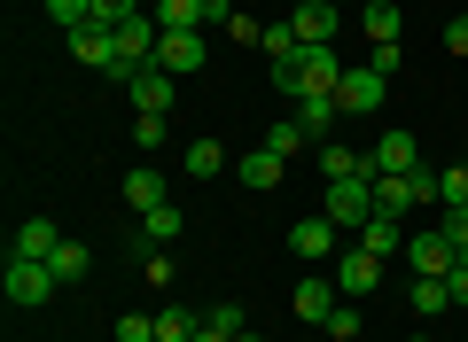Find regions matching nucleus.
<instances>
[{
    "mask_svg": "<svg viewBox=\"0 0 468 342\" xmlns=\"http://www.w3.org/2000/svg\"><path fill=\"white\" fill-rule=\"evenodd\" d=\"M421 202H437V171H375V211L414 218Z\"/></svg>",
    "mask_w": 468,
    "mask_h": 342,
    "instance_id": "f257e3e1",
    "label": "nucleus"
},
{
    "mask_svg": "<svg viewBox=\"0 0 468 342\" xmlns=\"http://www.w3.org/2000/svg\"><path fill=\"white\" fill-rule=\"evenodd\" d=\"M8 295L32 311V304H48V295H63V280H55L48 257H16V249H8Z\"/></svg>",
    "mask_w": 468,
    "mask_h": 342,
    "instance_id": "f03ea898",
    "label": "nucleus"
},
{
    "mask_svg": "<svg viewBox=\"0 0 468 342\" xmlns=\"http://www.w3.org/2000/svg\"><path fill=\"white\" fill-rule=\"evenodd\" d=\"M335 86H344L335 47H304L297 55V101H335Z\"/></svg>",
    "mask_w": 468,
    "mask_h": 342,
    "instance_id": "7ed1b4c3",
    "label": "nucleus"
},
{
    "mask_svg": "<svg viewBox=\"0 0 468 342\" xmlns=\"http://www.w3.org/2000/svg\"><path fill=\"white\" fill-rule=\"evenodd\" d=\"M328 218L344 233H359L375 218V180H328Z\"/></svg>",
    "mask_w": 468,
    "mask_h": 342,
    "instance_id": "20e7f679",
    "label": "nucleus"
},
{
    "mask_svg": "<svg viewBox=\"0 0 468 342\" xmlns=\"http://www.w3.org/2000/svg\"><path fill=\"white\" fill-rule=\"evenodd\" d=\"M289 249H297L304 264H328L335 249H344V226H335L328 211H320V218H297V226H289Z\"/></svg>",
    "mask_w": 468,
    "mask_h": 342,
    "instance_id": "39448f33",
    "label": "nucleus"
},
{
    "mask_svg": "<svg viewBox=\"0 0 468 342\" xmlns=\"http://www.w3.org/2000/svg\"><path fill=\"white\" fill-rule=\"evenodd\" d=\"M156 39H165V24H156L149 8H141V16H125V24H117V63H125V70L156 63Z\"/></svg>",
    "mask_w": 468,
    "mask_h": 342,
    "instance_id": "423d86ee",
    "label": "nucleus"
},
{
    "mask_svg": "<svg viewBox=\"0 0 468 342\" xmlns=\"http://www.w3.org/2000/svg\"><path fill=\"white\" fill-rule=\"evenodd\" d=\"M383 70H375V63H359V70H344V86H335V109H344V117H367V109H383Z\"/></svg>",
    "mask_w": 468,
    "mask_h": 342,
    "instance_id": "0eeeda50",
    "label": "nucleus"
},
{
    "mask_svg": "<svg viewBox=\"0 0 468 342\" xmlns=\"http://www.w3.org/2000/svg\"><path fill=\"white\" fill-rule=\"evenodd\" d=\"M335 288H344V295H375V288H383V257H367L359 242L335 249Z\"/></svg>",
    "mask_w": 468,
    "mask_h": 342,
    "instance_id": "6e6552de",
    "label": "nucleus"
},
{
    "mask_svg": "<svg viewBox=\"0 0 468 342\" xmlns=\"http://www.w3.org/2000/svg\"><path fill=\"white\" fill-rule=\"evenodd\" d=\"M335 295H344V288H335L328 273H304L297 288H289V304H297V319H304V326H328V311H335Z\"/></svg>",
    "mask_w": 468,
    "mask_h": 342,
    "instance_id": "1a4fd4ad",
    "label": "nucleus"
},
{
    "mask_svg": "<svg viewBox=\"0 0 468 342\" xmlns=\"http://www.w3.org/2000/svg\"><path fill=\"white\" fill-rule=\"evenodd\" d=\"M335 24H344V8H320V0L289 8V32H297V47H335Z\"/></svg>",
    "mask_w": 468,
    "mask_h": 342,
    "instance_id": "9d476101",
    "label": "nucleus"
},
{
    "mask_svg": "<svg viewBox=\"0 0 468 342\" xmlns=\"http://www.w3.org/2000/svg\"><path fill=\"white\" fill-rule=\"evenodd\" d=\"M406 264H414V273H437V280H445L452 264H461V249H452V233H406Z\"/></svg>",
    "mask_w": 468,
    "mask_h": 342,
    "instance_id": "9b49d317",
    "label": "nucleus"
},
{
    "mask_svg": "<svg viewBox=\"0 0 468 342\" xmlns=\"http://www.w3.org/2000/svg\"><path fill=\"white\" fill-rule=\"evenodd\" d=\"M125 94H133V109H156V117H165V109H172V94H180V78H172L165 63H141Z\"/></svg>",
    "mask_w": 468,
    "mask_h": 342,
    "instance_id": "f8f14e48",
    "label": "nucleus"
},
{
    "mask_svg": "<svg viewBox=\"0 0 468 342\" xmlns=\"http://www.w3.org/2000/svg\"><path fill=\"white\" fill-rule=\"evenodd\" d=\"M359 32H367V47H399V39H406L399 0H359Z\"/></svg>",
    "mask_w": 468,
    "mask_h": 342,
    "instance_id": "ddd939ff",
    "label": "nucleus"
},
{
    "mask_svg": "<svg viewBox=\"0 0 468 342\" xmlns=\"http://www.w3.org/2000/svg\"><path fill=\"white\" fill-rule=\"evenodd\" d=\"M156 63H165L172 78H187V70H203V32H165V39H156Z\"/></svg>",
    "mask_w": 468,
    "mask_h": 342,
    "instance_id": "4468645a",
    "label": "nucleus"
},
{
    "mask_svg": "<svg viewBox=\"0 0 468 342\" xmlns=\"http://www.w3.org/2000/svg\"><path fill=\"white\" fill-rule=\"evenodd\" d=\"M367 163H375V171H421V140H414V132H383Z\"/></svg>",
    "mask_w": 468,
    "mask_h": 342,
    "instance_id": "2eb2a0df",
    "label": "nucleus"
},
{
    "mask_svg": "<svg viewBox=\"0 0 468 342\" xmlns=\"http://www.w3.org/2000/svg\"><path fill=\"white\" fill-rule=\"evenodd\" d=\"M320 180H375V163L344 140H320Z\"/></svg>",
    "mask_w": 468,
    "mask_h": 342,
    "instance_id": "dca6fc26",
    "label": "nucleus"
},
{
    "mask_svg": "<svg viewBox=\"0 0 468 342\" xmlns=\"http://www.w3.org/2000/svg\"><path fill=\"white\" fill-rule=\"evenodd\" d=\"M234 180L258 187V195H273V187H282V156H273V148H250V156H234Z\"/></svg>",
    "mask_w": 468,
    "mask_h": 342,
    "instance_id": "f3484780",
    "label": "nucleus"
},
{
    "mask_svg": "<svg viewBox=\"0 0 468 342\" xmlns=\"http://www.w3.org/2000/svg\"><path fill=\"white\" fill-rule=\"evenodd\" d=\"M180 171H187V180H218V171H234V163H227L218 140H187L180 148Z\"/></svg>",
    "mask_w": 468,
    "mask_h": 342,
    "instance_id": "a211bd4d",
    "label": "nucleus"
},
{
    "mask_svg": "<svg viewBox=\"0 0 468 342\" xmlns=\"http://www.w3.org/2000/svg\"><path fill=\"white\" fill-rule=\"evenodd\" d=\"M406 218H383V211H375L367 218V226H359V233H351V242H359V249H367V257H390V249H406Z\"/></svg>",
    "mask_w": 468,
    "mask_h": 342,
    "instance_id": "6ab92c4d",
    "label": "nucleus"
},
{
    "mask_svg": "<svg viewBox=\"0 0 468 342\" xmlns=\"http://www.w3.org/2000/svg\"><path fill=\"white\" fill-rule=\"evenodd\" d=\"M165 242H180V202H165V211H141L133 249H165Z\"/></svg>",
    "mask_w": 468,
    "mask_h": 342,
    "instance_id": "aec40b11",
    "label": "nucleus"
},
{
    "mask_svg": "<svg viewBox=\"0 0 468 342\" xmlns=\"http://www.w3.org/2000/svg\"><path fill=\"white\" fill-rule=\"evenodd\" d=\"M406 304H414L421 319H445V311H452V288H445L437 273H414V288H406Z\"/></svg>",
    "mask_w": 468,
    "mask_h": 342,
    "instance_id": "412c9836",
    "label": "nucleus"
},
{
    "mask_svg": "<svg viewBox=\"0 0 468 342\" xmlns=\"http://www.w3.org/2000/svg\"><path fill=\"white\" fill-rule=\"evenodd\" d=\"M149 16L165 24V32H203V24H211V16H203V0H149Z\"/></svg>",
    "mask_w": 468,
    "mask_h": 342,
    "instance_id": "4be33fe9",
    "label": "nucleus"
},
{
    "mask_svg": "<svg viewBox=\"0 0 468 342\" xmlns=\"http://www.w3.org/2000/svg\"><path fill=\"white\" fill-rule=\"evenodd\" d=\"M55 242H63L55 218H24V226H16V257H55Z\"/></svg>",
    "mask_w": 468,
    "mask_h": 342,
    "instance_id": "5701e85b",
    "label": "nucleus"
},
{
    "mask_svg": "<svg viewBox=\"0 0 468 342\" xmlns=\"http://www.w3.org/2000/svg\"><path fill=\"white\" fill-rule=\"evenodd\" d=\"M125 202H133V211H165V171H125Z\"/></svg>",
    "mask_w": 468,
    "mask_h": 342,
    "instance_id": "b1692460",
    "label": "nucleus"
},
{
    "mask_svg": "<svg viewBox=\"0 0 468 342\" xmlns=\"http://www.w3.org/2000/svg\"><path fill=\"white\" fill-rule=\"evenodd\" d=\"M266 148L289 163V156H304V148H313V132H304L297 117H273V125H266Z\"/></svg>",
    "mask_w": 468,
    "mask_h": 342,
    "instance_id": "393cba45",
    "label": "nucleus"
},
{
    "mask_svg": "<svg viewBox=\"0 0 468 342\" xmlns=\"http://www.w3.org/2000/svg\"><path fill=\"white\" fill-rule=\"evenodd\" d=\"M48 264H55V280H63V288H70V280H86V264H94V257H86V242H70V233H63Z\"/></svg>",
    "mask_w": 468,
    "mask_h": 342,
    "instance_id": "a878e982",
    "label": "nucleus"
},
{
    "mask_svg": "<svg viewBox=\"0 0 468 342\" xmlns=\"http://www.w3.org/2000/svg\"><path fill=\"white\" fill-rule=\"evenodd\" d=\"M196 311H180V304H165V311H156V342H187V335H196Z\"/></svg>",
    "mask_w": 468,
    "mask_h": 342,
    "instance_id": "bb28decb",
    "label": "nucleus"
},
{
    "mask_svg": "<svg viewBox=\"0 0 468 342\" xmlns=\"http://www.w3.org/2000/svg\"><path fill=\"white\" fill-rule=\"evenodd\" d=\"M437 202H445V211L468 202V163H445V171H437Z\"/></svg>",
    "mask_w": 468,
    "mask_h": 342,
    "instance_id": "cd10ccee",
    "label": "nucleus"
},
{
    "mask_svg": "<svg viewBox=\"0 0 468 342\" xmlns=\"http://www.w3.org/2000/svg\"><path fill=\"white\" fill-rule=\"evenodd\" d=\"M258 47H266V63H297V32H289V24H266V39H258Z\"/></svg>",
    "mask_w": 468,
    "mask_h": 342,
    "instance_id": "c85d7f7f",
    "label": "nucleus"
},
{
    "mask_svg": "<svg viewBox=\"0 0 468 342\" xmlns=\"http://www.w3.org/2000/svg\"><path fill=\"white\" fill-rule=\"evenodd\" d=\"M328 117H344L335 101H297V125L313 132V140H328Z\"/></svg>",
    "mask_w": 468,
    "mask_h": 342,
    "instance_id": "c756f323",
    "label": "nucleus"
},
{
    "mask_svg": "<svg viewBox=\"0 0 468 342\" xmlns=\"http://www.w3.org/2000/svg\"><path fill=\"white\" fill-rule=\"evenodd\" d=\"M48 16L63 24V32H79V24H94V0H48Z\"/></svg>",
    "mask_w": 468,
    "mask_h": 342,
    "instance_id": "7c9ffc66",
    "label": "nucleus"
},
{
    "mask_svg": "<svg viewBox=\"0 0 468 342\" xmlns=\"http://www.w3.org/2000/svg\"><path fill=\"white\" fill-rule=\"evenodd\" d=\"M117 342H156V311H125L117 319Z\"/></svg>",
    "mask_w": 468,
    "mask_h": 342,
    "instance_id": "2f4dec72",
    "label": "nucleus"
},
{
    "mask_svg": "<svg viewBox=\"0 0 468 342\" xmlns=\"http://www.w3.org/2000/svg\"><path fill=\"white\" fill-rule=\"evenodd\" d=\"M141 8H149V0H94V24H110V32H117V24L141 16Z\"/></svg>",
    "mask_w": 468,
    "mask_h": 342,
    "instance_id": "473e14b6",
    "label": "nucleus"
},
{
    "mask_svg": "<svg viewBox=\"0 0 468 342\" xmlns=\"http://www.w3.org/2000/svg\"><path fill=\"white\" fill-rule=\"evenodd\" d=\"M203 326H218V335H242L250 319H242V304H211V311H203Z\"/></svg>",
    "mask_w": 468,
    "mask_h": 342,
    "instance_id": "72a5a7b5",
    "label": "nucleus"
},
{
    "mask_svg": "<svg viewBox=\"0 0 468 342\" xmlns=\"http://www.w3.org/2000/svg\"><path fill=\"white\" fill-rule=\"evenodd\" d=\"M328 335H335V342H359V304H335V311H328Z\"/></svg>",
    "mask_w": 468,
    "mask_h": 342,
    "instance_id": "f704fd0d",
    "label": "nucleus"
},
{
    "mask_svg": "<svg viewBox=\"0 0 468 342\" xmlns=\"http://www.w3.org/2000/svg\"><path fill=\"white\" fill-rule=\"evenodd\" d=\"M133 140H141V148H165V117L141 109V117H133Z\"/></svg>",
    "mask_w": 468,
    "mask_h": 342,
    "instance_id": "c9c22d12",
    "label": "nucleus"
},
{
    "mask_svg": "<svg viewBox=\"0 0 468 342\" xmlns=\"http://www.w3.org/2000/svg\"><path fill=\"white\" fill-rule=\"evenodd\" d=\"M218 32H234V39H250V47H258V39H266V32H258V16H242V8H234V16L218 24Z\"/></svg>",
    "mask_w": 468,
    "mask_h": 342,
    "instance_id": "e433bc0d",
    "label": "nucleus"
},
{
    "mask_svg": "<svg viewBox=\"0 0 468 342\" xmlns=\"http://www.w3.org/2000/svg\"><path fill=\"white\" fill-rule=\"evenodd\" d=\"M445 288H452V311H468V257H461V264L445 273Z\"/></svg>",
    "mask_w": 468,
    "mask_h": 342,
    "instance_id": "4c0bfd02",
    "label": "nucleus"
},
{
    "mask_svg": "<svg viewBox=\"0 0 468 342\" xmlns=\"http://www.w3.org/2000/svg\"><path fill=\"white\" fill-rule=\"evenodd\" d=\"M445 233H452V249L468 257V202H461V211H445Z\"/></svg>",
    "mask_w": 468,
    "mask_h": 342,
    "instance_id": "58836bf2",
    "label": "nucleus"
},
{
    "mask_svg": "<svg viewBox=\"0 0 468 342\" xmlns=\"http://www.w3.org/2000/svg\"><path fill=\"white\" fill-rule=\"evenodd\" d=\"M445 47H452V55H468V16H452V24H445Z\"/></svg>",
    "mask_w": 468,
    "mask_h": 342,
    "instance_id": "ea45409f",
    "label": "nucleus"
},
{
    "mask_svg": "<svg viewBox=\"0 0 468 342\" xmlns=\"http://www.w3.org/2000/svg\"><path fill=\"white\" fill-rule=\"evenodd\" d=\"M203 16H211V24H227V16H234V0H203Z\"/></svg>",
    "mask_w": 468,
    "mask_h": 342,
    "instance_id": "a19ab883",
    "label": "nucleus"
},
{
    "mask_svg": "<svg viewBox=\"0 0 468 342\" xmlns=\"http://www.w3.org/2000/svg\"><path fill=\"white\" fill-rule=\"evenodd\" d=\"M187 342H234V335H218V326H196V335H187Z\"/></svg>",
    "mask_w": 468,
    "mask_h": 342,
    "instance_id": "79ce46f5",
    "label": "nucleus"
},
{
    "mask_svg": "<svg viewBox=\"0 0 468 342\" xmlns=\"http://www.w3.org/2000/svg\"><path fill=\"white\" fill-rule=\"evenodd\" d=\"M234 342H266V335H250V326H242V335H234Z\"/></svg>",
    "mask_w": 468,
    "mask_h": 342,
    "instance_id": "37998d69",
    "label": "nucleus"
},
{
    "mask_svg": "<svg viewBox=\"0 0 468 342\" xmlns=\"http://www.w3.org/2000/svg\"><path fill=\"white\" fill-rule=\"evenodd\" d=\"M406 342H437V335H406Z\"/></svg>",
    "mask_w": 468,
    "mask_h": 342,
    "instance_id": "c03bdc74",
    "label": "nucleus"
}]
</instances>
